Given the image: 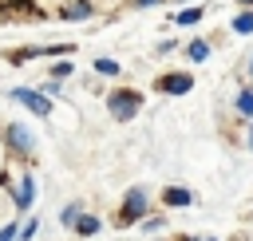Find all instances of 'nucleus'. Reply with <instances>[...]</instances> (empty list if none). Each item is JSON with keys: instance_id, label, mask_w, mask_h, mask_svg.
Segmentation results:
<instances>
[{"instance_id": "f257e3e1", "label": "nucleus", "mask_w": 253, "mask_h": 241, "mask_svg": "<svg viewBox=\"0 0 253 241\" xmlns=\"http://www.w3.org/2000/svg\"><path fill=\"white\" fill-rule=\"evenodd\" d=\"M138 107H142V91H134V87H119L107 99V111H111L115 122H130L138 115Z\"/></svg>"}, {"instance_id": "f03ea898", "label": "nucleus", "mask_w": 253, "mask_h": 241, "mask_svg": "<svg viewBox=\"0 0 253 241\" xmlns=\"http://www.w3.org/2000/svg\"><path fill=\"white\" fill-rule=\"evenodd\" d=\"M146 217H150V198H146V190H142V186L126 190V198H123V205H119V221H123V225H134V221H146Z\"/></svg>"}, {"instance_id": "7ed1b4c3", "label": "nucleus", "mask_w": 253, "mask_h": 241, "mask_svg": "<svg viewBox=\"0 0 253 241\" xmlns=\"http://www.w3.org/2000/svg\"><path fill=\"white\" fill-rule=\"evenodd\" d=\"M12 99H20V103H24L32 115H40V119L51 115V99H47L43 91H36V87H12Z\"/></svg>"}, {"instance_id": "20e7f679", "label": "nucleus", "mask_w": 253, "mask_h": 241, "mask_svg": "<svg viewBox=\"0 0 253 241\" xmlns=\"http://www.w3.org/2000/svg\"><path fill=\"white\" fill-rule=\"evenodd\" d=\"M190 87H194V75L190 71H170V75L158 79V91L162 95H186Z\"/></svg>"}, {"instance_id": "39448f33", "label": "nucleus", "mask_w": 253, "mask_h": 241, "mask_svg": "<svg viewBox=\"0 0 253 241\" xmlns=\"http://www.w3.org/2000/svg\"><path fill=\"white\" fill-rule=\"evenodd\" d=\"M4 142L16 150V154H32V134H28V126H20V122H8V134H4Z\"/></svg>"}, {"instance_id": "423d86ee", "label": "nucleus", "mask_w": 253, "mask_h": 241, "mask_svg": "<svg viewBox=\"0 0 253 241\" xmlns=\"http://www.w3.org/2000/svg\"><path fill=\"white\" fill-rule=\"evenodd\" d=\"M12 198H16V209H32V201H36V178H32V174H24Z\"/></svg>"}, {"instance_id": "0eeeda50", "label": "nucleus", "mask_w": 253, "mask_h": 241, "mask_svg": "<svg viewBox=\"0 0 253 241\" xmlns=\"http://www.w3.org/2000/svg\"><path fill=\"white\" fill-rule=\"evenodd\" d=\"M162 201H166L170 209L194 205V190H186V186H166V190H162Z\"/></svg>"}, {"instance_id": "6e6552de", "label": "nucleus", "mask_w": 253, "mask_h": 241, "mask_svg": "<svg viewBox=\"0 0 253 241\" xmlns=\"http://www.w3.org/2000/svg\"><path fill=\"white\" fill-rule=\"evenodd\" d=\"M95 16V4L91 0H71L67 8H63V20H71V24H83V20H91Z\"/></svg>"}, {"instance_id": "1a4fd4ad", "label": "nucleus", "mask_w": 253, "mask_h": 241, "mask_svg": "<svg viewBox=\"0 0 253 241\" xmlns=\"http://www.w3.org/2000/svg\"><path fill=\"white\" fill-rule=\"evenodd\" d=\"M210 51H213V47H210L206 40H190V43H186V59H190V63H206Z\"/></svg>"}, {"instance_id": "9d476101", "label": "nucleus", "mask_w": 253, "mask_h": 241, "mask_svg": "<svg viewBox=\"0 0 253 241\" xmlns=\"http://www.w3.org/2000/svg\"><path fill=\"white\" fill-rule=\"evenodd\" d=\"M91 71H95V75H107V79H115V75H119V63H115L111 55H95V59H91Z\"/></svg>"}, {"instance_id": "9b49d317", "label": "nucleus", "mask_w": 253, "mask_h": 241, "mask_svg": "<svg viewBox=\"0 0 253 241\" xmlns=\"http://www.w3.org/2000/svg\"><path fill=\"white\" fill-rule=\"evenodd\" d=\"M237 36H253V8H241L237 16H233V24H229Z\"/></svg>"}, {"instance_id": "f8f14e48", "label": "nucleus", "mask_w": 253, "mask_h": 241, "mask_svg": "<svg viewBox=\"0 0 253 241\" xmlns=\"http://www.w3.org/2000/svg\"><path fill=\"white\" fill-rule=\"evenodd\" d=\"M233 111H237L241 119H249V122H253V87H245V91L233 99Z\"/></svg>"}, {"instance_id": "ddd939ff", "label": "nucleus", "mask_w": 253, "mask_h": 241, "mask_svg": "<svg viewBox=\"0 0 253 241\" xmlns=\"http://www.w3.org/2000/svg\"><path fill=\"white\" fill-rule=\"evenodd\" d=\"M79 217H83V205H79V201H67V205L59 209V225H71V229H75Z\"/></svg>"}, {"instance_id": "4468645a", "label": "nucleus", "mask_w": 253, "mask_h": 241, "mask_svg": "<svg viewBox=\"0 0 253 241\" xmlns=\"http://www.w3.org/2000/svg\"><path fill=\"white\" fill-rule=\"evenodd\" d=\"M99 229H103V221H99V217H87V213H83V217H79V225H75V233H79V237H95Z\"/></svg>"}, {"instance_id": "2eb2a0df", "label": "nucleus", "mask_w": 253, "mask_h": 241, "mask_svg": "<svg viewBox=\"0 0 253 241\" xmlns=\"http://www.w3.org/2000/svg\"><path fill=\"white\" fill-rule=\"evenodd\" d=\"M206 16V8H182V12H174V24H198Z\"/></svg>"}, {"instance_id": "dca6fc26", "label": "nucleus", "mask_w": 253, "mask_h": 241, "mask_svg": "<svg viewBox=\"0 0 253 241\" xmlns=\"http://www.w3.org/2000/svg\"><path fill=\"white\" fill-rule=\"evenodd\" d=\"M71 71H75V67H71V59H59V63H51V79H59V83H63Z\"/></svg>"}, {"instance_id": "f3484780", "label": "nucleus", "mask_w": 253, "mask_h": 241, "mask_svg": "<svg viewBox=\"0 0 253 241\" xmlns=\"http://www.w3.org/2000/svg\"><path fill=\"white\" fill-rule=\"evenodd\" d=\"M138 225H142V233H158V229H166V221H162V213H158V217L150 213V217H146V221H138Z\"/></svg>"}, {"instance_id": "a211bd4d", "label": "nucleus", "mask_w": 253, "mask_h": 241, "mask_svg": "<svg viewBox=\"0 0 253 241\" xmlns=\"http://www.w3.org/2000/svg\"><path fill=\"white\" fill-rule=\"evenodd\" d=\"M36 229H40V217H28V221L20 225V241H32V237H36Z\"/></svg>"}, {"instance_id": "6ab92c4d", "label": "nucleus", "mask_w": 253, "mask_h": 241, "mask_svg": "<svg viewBox=\"0 0 253 241\" xmlns=\"http://www.w3.org/2000/svg\"><path fill=\"white\" fill-rule=\"evenodd\" d=\"M16 237H20V225L4 221V225H0V241H16Z\"/></svg>"}, {"instance_id": "aec40b11", "label": "nucleus", "mask_w": 253, "mask_h": 241, "mask_svg": "<svg viewBox=\"0 0 253 241\" xmlns=\"http://www.w3.org/2000/svg\"><path fill=\"white\" fill-rule=\"evenodd\" d=\"M59 91H63V83H59V79H47V83H43V95H47V99H51V95H59Z\"/></svg>"}, {"instance_id": "412c9836", "label": "nucleus", "mask_w": 253, "mask_h": 241, "mask_svg": "<svg viewBox=\"0 0 253 241\" xmlns=\"http://www.w3.org/2000/svg\"><path fill=\"white\" fill-rule=\"evenodd\" d=\"M150 4H162V0H134V8H150Z\"/></svg>"}, {"instance_id": "4be33fe9", "label": "nucleus", "mask_w": 253, "mask_h": 241, "mask_svg": "<svg viewBox=\"0 0 253 241\" xmlns=\"http://www.w3.org/2000/svg\"><path fill=\"white\" fill-rule=\"evenodd\" d=\"M245 146H249V150H253V122H249V138H245Z\"/></svg>"}, {"instance_id": "5701e85b", "label": "nucleus", "mask_w": 253, "mask_h": 241, "mask_svg": "<svg viewBox=\"0 0 253 241\" xmlns=\"http://www.w3.org/2000/svg\"><path fill=\"white\" fill-rule=\"evenodd\" d=\"M237 4H241V8H253V0H237Z\"/></svg>"}, {"instance_id": "b1692460", "label": "nucleus", "mask_w": 253, "mask_h": 241, "mask_svg": "<svg viewBox=\"0 0 253 241\" xmlns=\"http://www.w3.org/2000/svg\"><path fill=\"white\" fill-rule=\"evenodd\" d=\"M249 79H253V59H249Z\"/></svg>"}, {"instance_id": "393cba45", "label": "nucleus", "mask_w": 253, "mask_h": 241, "mask_svg": "<svg viewBox=\"0 0 253 241\" xmlns=\"http://www.w3.org/2000/svg\"><path fill=\"white\" fill-rule=\"evenodd\" d=\"M210 241H213V237H210Z\"/></svg>"}]
</instances>
